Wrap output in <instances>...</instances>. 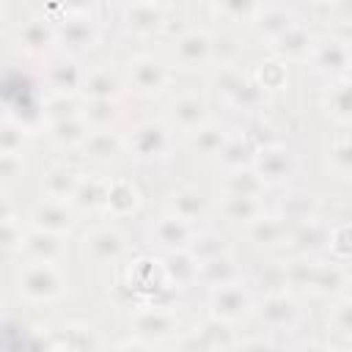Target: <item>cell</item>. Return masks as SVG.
<instances>
[{"label":"cell","instance_id":"cell-2","mask_svg":"<svg viewBox=\"0 0 352 352\" xmlns=\"http://www.w3.org/2000/svg\"><path fill=\"white\" fill-rule=\"evenodd\" d=\"M245 305H248V297H245L239 289H234L231 283L217 286V292H214L217 316H223V319H236L239 314H245Z\"/></svg>","mask_w":352,"mask_h":352},{"label":"cell","instance_id":"cell-1","mask_svg":"<svg viewBox=\"0 0 352 352\" xmlns=\"http://www.w3.org/2000/svg\"><path fill=\"white\" fill-rule=\"evenodd\" d=\"M19 283L30 300H52L60 294V278H58L52 261H36L33 267L25 270V278Z\"/></svg>","mask_w":352,"mask_h":352}]
</instances>
